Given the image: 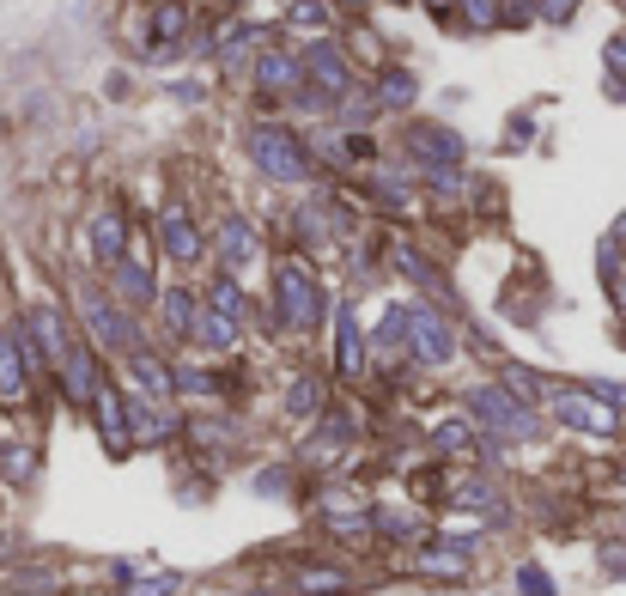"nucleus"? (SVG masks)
<instances>
[{"instance_id": "1", "label": "nucleus", "mask_w": 626, "mask_h": 596, "mask_svg": "<svg viewBox=\"0 0 626 596\" xmlns=\"http://www.w3.org/2000/svg\"><path fill=\"white\" fill-rule=\"evenodd\" d=\"M250 153L268 165V177H304V153H298L286 134H274V128H262V134L250 140Z\"/></svg>"}]
</instances>
